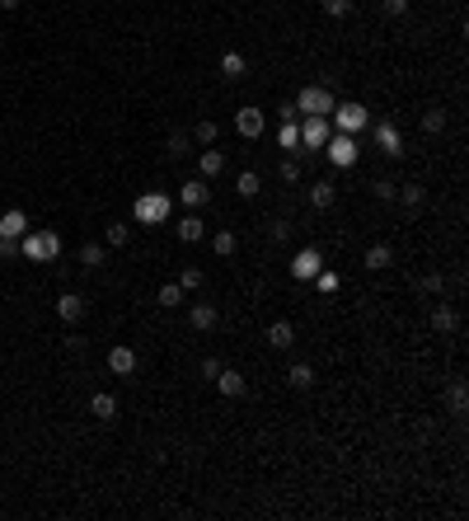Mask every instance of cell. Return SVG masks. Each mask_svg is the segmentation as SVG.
<instances>
[{
    "instance_id": "obj_31",
    "label": "cell",
    "mask_w": 469,
    "mask_h": 521,
    "mask_svg": "<svg viewBox=\"0 0 469 521\" xmlns=\"http://www.w3.org/2000/svg\"><path fill=\"white\" fill-rule=\"evenodd\" d=\"M216 137H220V132H216V123H211V118H202V123L192 127V141H197V146H216Z\"/></svg>"
},
{
    "instance_id": "obj_37",
    "label": "cell",
    "mask_w": 469,
    "mask_h": 521,
    "mask_svg": "<svg viewBox=\"0 0 469 521\" xmlns=\"http://www.w3.org/2000/svg\"><path fill=\"white\" fill-rule=\"evenodd\" d=\"M188 151H192V137H188V132H174V137H169V155H174V160H183Z\"/></svg>"
},
{
    "instance_id": "obj_34",
    "label": "cell",
    "mask_w": 469,
    "mask_h": 521,
    "mask_svg": "<svg viewBox=\"0 0 469 521\" xmlns=\"http://www.w3.org/2000/svg\"><path fill=\"white\" fill-rule=\"evenodd\" d=\"M441 127H446V113H441V109H427V113H422V132H427V137H437Z\"/></svg>"
},
{
    "instance_id": "obj_42",
    "label": "cell",
    "mask_w": 469,
    "mask_h": 521,
    "mask_svg": "<svg viewBox=\"0 0 469 521\" xmlns=\"http://www.w3.org/2000/svg\"><path fill=\"white\" fill-rule=\"evenodd\" d=\"M267 235H272V239L281 244V239L291 235V221H267Z\"/></svg>"
},
{
    "instance_id": "obj_33",
    "label": "cell",
    "mask_w": 469,
    "mask_h": 521,
    "mask_svg": "<svg viewBox=\"0 0 469 521\" xmlns=\"http://www.w3.org/2000/svg\"><path fill=\"white\" fill-rule=\"evenodd\" d=\"M314 286H319V291H324V296H333V291H338V286H343V277H338V272H314Z\"/></svg>"
},
{
    "instance_id": "obj_32",
    "label": "cell",
    "mask_w": 469,
    "mask_h": 521,
    "mask_svg": "<svg viewBox=\"0 0 469 521\" xmlns=\"http://www.w3.org/2000/svg\"><path fill=\"white\" fill-rule=\"evenodd\" d=\"M188 296V291H183V286H178V282H164V286H160V305H164V310H174V305H178V300H183Z\"/></svg>"
},
{
    "instance_id": "obj_26",
    "label": "cell",
    "mask_w": 469,
    "mask_h": 521,
    "mask_svg": "<svg viewBox=\"0 0 469 521\" xmlns=\"http://www.w3.org/2000/svg\"><path fill=\"white\" fill-rule=\"evenodd\" d=\"M244 71H249V62H244L239 52H225V57H220V76H225V80H239Z\"/></svg>"
},
{
    "instance_id": "obj_36",
    "label": "cell",
    "mask_w": 469,
    "mask_h": 521,
    "mask_svg": "<svg viewBox=\"0 0 469 521\" xmlns=\"http://www.w3.org/2000/svg\"><path fill=\"white\" fill-rule=\"evenodd\" d=\"M202 282H206V277H202V268H192V263H188V268L178 272V286H183V291H197Z\"/></svg>"
},
{
    "instance_id": "obj_2",
    "label": "cell",
    "mask_w": 469,
    "mask_h": 521,
    "mask_svg": "<svg viewBox=\"0 0 469 521\" xmlns=\"http://www.w3.org/2000/svg\"><path fill=\"white\" fill-rule=\"evenodd\" d=\"M333 109H338V99H333V90H324V85H305L296 95V113H305V118H328Z\"/></svg>"
},
{
    "instance_id": "obj_45",
    "label": "cell",
    "mask_w": 469,
    "mask_h": 521,
    "mask_svg": "<svg viewBox=\"0 0 469 521\" xmlns=\"http://www.w3.org/2000/svg\"><path fill=\"white\" fill-rule=\"evenodd\" d=\"M19 5H24V0H0V10H19Z\"/></svg>"
},
{
    "instance_id": "obj_9",
    "label": "cell",
    "mask_w": 469,
    "mask_h": 521,
    "mask_svg": "<svg viewBox=\"0 0 469 521\" xmlns=\"http://www.w3.org/2000/svg\"><path fill=\"white\" fill-rule=\"evenodd\" d=\"M216 390H220L225 399H239L244 390H249V380L239 376V371H230V366H220V371H216Z\"/></svg>"
},
{
    "instance_id": "obj_30",
    "label": "cell",
    "mask_w": 469,
    "mask_h": 521,
    "mask_svg": "<svg viewBox=\"0 0 469 521\" xmlns=\"http://www.w3.org/2000/svg\"><path fill=\"white\" fill-rule=\"evenodd\" d=\"M104 263V244L90 239V244H80V268H99Z\"/></svg>"
},
{
    "instance_id": "obj_14",
    "label": "cell",
    "mask_w": 469,
    "mask_h": 521,
    "mask_svg": "<svg viewBox=\"0 0 469 521\" xmlns=\"http://www.w3.org/2000/svg\"><path fill=\"white\" fill-rule=\"evenodd\" d=\"M375 146H380L385 155H404V141H399L394 123H375Z\"/></svg>"
},
{
    "instance_id": "obj_24",
    "label": "cell",
    "mask_w": 469,
    "mask_h": 521,
    "mask_svg": "<svg viewBox=\"0 0 469 521\" xmlns=\"http://www.w3.org/2000/svg\"><path fill=\"white\" fill-rule=\"evenodd\" d=\"M277 146H281V151H296V146H300V123H296V118H281Z\"/></svg>"
},
{
    "instance_id": "obj_17",
    "label": "cell",
    "mask_w": 469,
    "mask_h": 521,
    "mask_svg": "<svg viewBox=\"0 0 469 521\" xmlns=\"http://www.w3.org/2000/svg\"><path fill=\"white\" fill-rule=\"evenodd\" d=\"M432 329H437V333H455V329H460V315H455V305H446V300H441L437 310H432Z\"/></svg>"
},
{
    "instance_id": "obj_27",
    "label": "cell",
    "mask_w": 469,
    "mask_h": 521,
    "mask_svg": "<svg viewBox=\"0 0 469 521\" xmlns=\"http://www.w3.org/2000/svg\"><path fill=\"white\" fill-rule=\"evenodd\" d=\"M446 409H451V413H465V409H469V390H465V380H455L451 390H446Z\"/></svg>"
},
{
    "instance_id": "obj_16",
    "label": "cell",
    "mask_w": 469,
    "mask_h": 521,
    "mask_svg": "<svg viewBox=\"0 0 469 521\" xmlns=\"http://www.w3.org/2000/svg\"><path fill=\"white\" fill-rule=\"evenodd\" d=\"M108 371H113V376H132V371H136V352H132V347H113V352H108Z\"/></svg>"
},
{
    "instance_id": "obj_39",
    "label": "cell",
    "mask_w": 469,
    "mask_h": 521,
    "mask_svg": "<svg viewBox=\"0 0 469 521\" xmlns=\"http://www.w3.org/2000/svg\"><path fill=\"white\" fill-rule=\"evenodd\" d=\"M394 188H399L394 179H375V183H371V193L380 197V202H394Z\"/></svg>"
},
{
    "instance_id": "obj_15",
    "label": "cell",
    "mask_w": 469,
    "mask_h": 521,
    "mask_svg": "<svg viewBox=\"0 0 469 521\" xmlns=\"http://www.w3.org/2000/svg\"><path fill=\"white\" fill-rule=\"evenodd\" d=\"M394 197H399V207H404V211H418V207L427 202V188H422V183H399V188H394Z\"/></svg>"
},
{
    "instance_id": "obj_25",
    "label": "cell",
    "mask_w": 469,
    "mask_h": 521,
    "mask_svg": "<svg viewBox=\"0 0 469 521\" xmlns=\"http://www.w3.org/2000/svg\"><path fill=\"white\" fill-rule=\"evenodd\" d=\"M90 413H94V418H104V423H113V418H118V399H113V395H94Z\"/></svg>"
},
{
    "instance_id": "obj_3",
    "label": "cell",
    "mask_w": 469,
    "mask_h": 521,
    "mask_svg": "<svg viewBox=\"0 0 469 521\" xmlns=\"http://www.w3.org/2000/svg\"><path fill=\"white\" fill-rule=\"evenodd\" d=\"M132 211H136V221H141V225H160V221H169L174 202H169V193H141Z\"/></svg>"
},
{
    "instance_id": "obj_23",
    "label": "cell",
    "mask_w": 469,
    "mask_h": 521,
    "mask_svg": "<svg viewBox=\"0 0 469 521\" xmlns=\"http://www.w3.org/2000/svg\"><path fill=\"white\" fill-rule=\"evenodd\" d=\"M333 197H338V193H333V183H328V179L310 183V207H314V211H324V207H333Z\"/></svg>"
},
{
    "instance_id": "obj_6",
    "label": "cell",
    "mask_w": 469,
    "mask_h": 521,
    "mask_svg": "<svg viewBox=\"0 0 469 521\" xmlns=\"http://www.w3.org/2000/svg\"><path fill=\"white\" fill-rule=\"evenodd\" d=\"M234 132H239V137H244V141H258V137H263V113L253 109H239L234 113Z\"/></svg>"
},
{
    "instance_id": "obj_22",
    "label": "cell",
    "mask_w": 469,
    "mask_h": 521,
    "mask_svg": "<svg viewBox=\"0 0 469 521\" xmlns=\"http://www.w3.org/2000/svg\"><path fill=\"white\" fill-rule=\"evenodd\" d=\"M390 263H394V249H390V244H371V249H366V268H371V272H385Z\"/></svg>"
},
{
    "instance_id": "obj_28",
    "label": "cell",
    "mask_w": 469,
    "mask_h": 521,
    "mask_svg": "<svg viewBox=\"0 0 469 521\" xmlns=\"http://www.w3.org/2000/svg\"><path fill=\"white\" fill-rule=\"evenodd\" d=\"M211 249H216V258H230V253L239 249V239H234V230H216V235H211Z\"/></svg>"
},
{
    "instance_id": "obj_18",
    "label": "cell",
    "mask_w": 469,
    "mask_h": 521,
    "mask_svg": "<svg viewBox=\"0 0 469 521\" xmlns=\"http://www.w3.org/2000/svg\"><path fill=\"white\" fill-rule=\"evenodd\" d=\"M24 230H29V216H24V211H19V207H10V211H5V216H0V235L19 239V235H24Z\"/></svg>"
},
{
    "instance_id": "obj_35",
    "label": "cell",
    "mask_w": 469,
    "mask_h": 521,
    "mask_svg": "<svg viewBox=\"0 0 469 521\" xmlns=\"http://www.w3.org/2000/svg\"><path fill=\"white\" fill-rule=\"evenodd\" d=\"M277 174H281V183H300V160H296V155H286V160L277 165Z\"/></svg>"
},
{
    "instance_id": "obj_43",
    "label": "cell",
    "mask_w": 469,
    "mask_h": 521,
    "mask_svg": "<svg viewBox=\"0 0 469 521\" xmlns=\"http://www.w3.org/2000/svg\"><path fill=\"white\" fill-rule=\"evenodd\" d=\"M0 258H19V239L0 235Z\"/></svg>"
},
{
    "instance_id": "obj_1",
    "label": "cell",
    "mask_w": 469,
    "mask_h": 521,
    "mask_svg": "<svg viewBox=\"0 0 469 521\" xmlns=\"http://www.w3.org/2000/svg\"><path fill=\"white\" fill-rule=\"evenodd\" d=\"M19 253H24L29 263H52V258L62 253V235H57V230H24V235H19Z\"/></svg>"
},
{
    "instance_id": "obj_8",
    "label": "cell",
    "mask_w": 469,
    "mask_h": 521,
    "mask_svg": "<svg viewBox=\"0 0 469 521\" xmlns=\"http://www.w3.org/2000/svg\"><path fill=\"white\" fill-rule=\"evenodd\" d=\"M324 141H328V118H305V123H300V146L324 151Z\"/></svg>"
},
{
    "instance_id": "obj_19",
    "label": "cell",
    "mask_w": 469,
    "mask_h": 521,
    "mask_svg": "<svg viewBox=\"0 0 469 521\" xmlns=\"http://www.w3.org/2000/svg\"><path fill=\"white\" fill-rule=\"evenodd\" d=\"M267 343H272V347H291V343H296L291 319H272V324H267Z\"/></svg>"
},
{
    "instance_id": "obj_10",
    "label": "cell",
    "mask_w": 469,
    "mask_h": 521,
    "mask_svg": "<svg viewBox=\"0 0 469 521\" xmlns=\"http://www.w3.org/2000/svg\"><path fill=\"white\" fill-rule=\"evenodd\" d=\"M216 305H211V300H197V305H192V310H188V324H192V329L197 333H206V329H216Z\"/></svg>"
},
{
    "instance_id": "obj_7",
    "label": "cell",
    "mask_w": 469,
    "mask_h": 521,
    "mask_svg": "<svg viewBox=\"0 0 469 521\" xmlns=\"http://www.w3.org/2000/svg\"><path fill=\"white\" fill-rule=\"evenodd\" d=\"M324 268V253L319 249H300L296 258H291V272H296L300 282H314V272Z\"/></svg>"
},
{
    "instance_id": "obj_13",
    "label": "cell",
    "mask_w": 469,
    "mask_h": 521,
    "mask_svg": "<svg viewBox=\"0 0 469 521\" xmlns=\"http://www.w3.org/2000/svg\"><path fill=\"white\" fill-rule=\"evenodd\" d=\"M57 315H62V324H80V315H85V300H80L76 291H62V296H57Z\"/></svg>"
},
{
    "instance_id": "obj_12",
    "label": "cell",
    "mask_w": 469,
    "mask_h": 521,
    "mask_svg": "<svg viewBox=\"0 0 469 521\" xmlns=\"http://www.w3.org/2000/svg\"><path fill=\"white\" fill-rule=\"evenodd\" d=\"M178 239H183V244H197V239H206V221L197 216V211L178 216Z\"/></svg>"
},
{
    "instance_id": "obj_21",
    "label": "cell",
    "mask_w": 469,
    "mask_h": 521,
    "mask_svg": "<svg viewBox=\"0 0 469 521\" xmlns=\"http://www.w3.org/2000/svg\"><path fill=\"white\" fill-rule=\"evenodd\" d=\"M197 169H202V179H220V169H225V155L206 146L202 155H197Z\"/></svg>"
},
{
    "instance_id": "obj_29",
    "label": "cell",
    "mask_w": 469,
    "mask_h": 521,
    "mask_svg": "<svg viewBox=\"0 0 469 521\" xmlns=\"http://www.w3.org/2000/svg\"><path fill=\"white\" fill-rule=\"evenodd\" d=\"M258 188H263V179H258L253 169H244L239 179H234V193H239V197H258Z\"/></svg>"
},
{
    "instance_id": "obj_38",
    "label": "cell",
    "mask_w": 469,
    "mask_h": 521,
    "mask_svg": "<svg viewBox=\"0 0 469 521\" xmlns=\"http://www.w3.org/2000/svg\"><path fill=\"white\" fill-rule=\"evenodd\" d=\"M324 15L328 19H347L352 15V0H324Z\"/></svg>"
},
{
    "instance_id": "obj_44",
    "label": "cell",
    "mask_w": 469,
    "mask_h": 521,
    "mask_svg": "<svg viewBox=\"0 0 469 521\" xmlns=\"http://www.w3.org/2000/svg\"><path fill=\"white\" fill-rule=\"evenodd\" d=\"M216 371H220L216 357H202V376H206V380H216Z\"/></svg>"
},
{
    "instance_id": "obj_5",
    "label": "cell",
    "mask_w": 469,
    "mask_h": 521,
    "mask_svg": "<svg viewBox=\"0 0 469 521\" xmlns=\"http://www.w3.org/2000/svg\"><path fill=\"white\" fill-rule=\"evenodd\" d=\"M328 123H338L343 132H361L366 127V109L361 104H338V109L328 113Z\"/></svg>"
},
{
    "instance_id": "obj_4",
    "label": "cell",
    "mask_w": 469,
    "mask_h": 521,
    "mask_svg": "<svg viewBox=\"0 0 469 521\" xmlns=\"http://www.w3.org/2000/svg\"><path fill=\"white\" fill-rule=\"evenodd\" d=\"M328 160L338 165V169H352L357 165V141H352V132H338V137H328Z\"/></svg>"
},
{
    "instance_id": "obj_41",
    "label": "cell",
    "mask_w": 469,
    "mask_h": 521,
    "mask_svg": "<svg viewBox=\"0 0 469 521\" xmlns=\"http://www.w3.org/2000/svg\"><path fill=\"white\" fill-rule=\"evenodd\" d=\"M380 10H385L390 19H404L408 15V0H380Z\"/></svg>"
},
{
    "instance_id": "obj_11",
    "label": "cell",
    "mask_w": 469,
    "mask_h": 521,
    "mask_svg": "<svg viewBox=\"0 0 469 521\" xmlns=\"http://www.w3.org/2000/svg\"><path fill=\"white\" fill-rule=\"evenodd\" d=\"M206 197H211V193H206V179H188V183H178V202L192 207V211H197Z\"/></svg>"
},
{
    "instance_id": "obj_20",
    "label": "cell",
    "mask_w": 469,
    "mask_h": 521,
    "mask_svg": "<svg viewBox=\"0 0 469 521\" xmlns=\"http://www.w3.org/2000/svg\"><path fill=\"white\" fill-rule=\"evenodd\" d=\"M286 385H291V390H310V385H314V366L310 362L286 366Z\"/></svg>"
},
{
    "instance_id": "obj_40",
    "label": "cell",
    "mask_w": 469,
    "mask_h": 521,
    "mask_svg": "<svg viewBox=\"0 0 469 521\" xmlns=\"http://www.w3.org/2000/svg\"><path fill=\"white\" fill-rule=\"evenodd\" d=\"M127 235H132V230H127V225H118V221H113L108 230H104V239H108L113 249H122V244H127Z\"/></svg>"
}]
</instances>
